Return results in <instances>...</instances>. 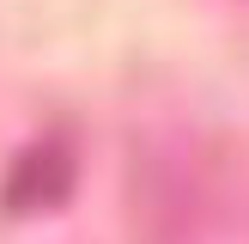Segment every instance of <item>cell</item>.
<instances>
[{
	"label": "cell",
	"mask_w": 249,
	"mask_h": 244,
	"mask_svg": "<svg viewBox=\"0 0 249 244\" xmlns=\"http://www.w3.org/2000/svg\"><path fill=\"white\" fill-rule=\"evenodd\" d=\"M61 189H67V159L31 153V159L18 165V177H12L6 202H12V207H49V202H61Z\"/></svg>",
	"instance_id": "1"
}]
</instances>
